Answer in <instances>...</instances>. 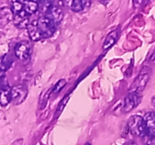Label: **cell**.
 I'll return each mask as SVG.
<instances>
[{
    "mask_svg": "<svg viewBox=\"0 0 155 145\" xmlns=\"http://www.w3.org/2000/svg\"><path fill=\"white\" fill-rule=\"evenodd\" d=\"M127 128L132 134L138 137L147 136V129L145 120L142 116L139 115L132 116L127 122Z\"/></svg>",
    "mask_w": 155,
    "mask_h": 145,
    "instance_id": "1",
    "label": "cell"
},
{
    "mask_svg": "<svg viewBox=\"0 0 155 145\" xmlns=\"http://www.w3.org/2000/svg\"><path fill=\"white\" fill-rule=\"evenodd\" d=\"M37 21V25L39 27L42 37L49 38L53 36L56 30V24L51 18L46 15L39 18Z\"/></svg>",
    "mask_w": 155,
    "mask_h": 145,
    "instance_id": "2",
    "label": "cell"
},
{
    "mask_svg": "<svg viewBox=\"0 0 155 145\" xmlns=\"http://www.w3.org/2000/svg\"><path fill=\"white\" fill-rule=\"evenodd\" d=\"M151 69L148 66H144L141 69L140 72L138 75L137 78L136 79L135 82L133 84V90L132 92H137L140 93L144 90L146 86L147 83L148 82L151 77Z\"/></svg>",
    "mask_w": 155,
    "mask_h": 145,
    "instance_id": "3",
    "label": "cell"
},
{
    "mask_svg": "<svg viewBox=\"0 0 155 145\" xmlns=\"http://www.w3.org/2000/svg\"><path fill=\"white\" fill-rule=\"evenodd\" d=\"M28 94L27 88L24 85H17L13 86L11 89V95L12 100L11 102L15 105H18L25 101Z\"/></svg>",
    "mask_w": 155,
    "mask_h": 145,
    "instance_id": "4",
    "label": "cell"
},
{
    "mask_svg": "<svg viewBox=\"0 0 155 145\" xmlns=\"http://www.w3.org/2000/svg\"><path fill=\"white\" fill-rule=\"evenodd\" d=\"M32 45L28 41L18 42L15 48V54L19 60H27L31 56Z\"/></svg>",
    "mask_w": 155,
    "mask_h": 145,
    "instance_id": "5",
    "label": "cell"
},
{
    "mask_svg": "<svg viewBox=\"0 0 155 145\" xmlns=\"http://www.w3.org/2000/svg\"><path fill=\"white\" fill-rule=\"evenodd\" d=\"M142 96L139 92H131L126 96L124 99V113H130L135 107H137L141 102Z\"/></svg>",
    "mask_w": 155,
    "mask_h": 145,
    "instance_id": "6",
    "label": "cell"
},
{
    "mask_svg": "<svg viewBox=\"0 0 155 145\" xmlns=\"http://www.w3.org/2000/svg\"><path fill=\"white\" fill-rule=\"evenodd\" d=\"M30 16L25 11H22L18 14H15L13 16V23L15 27L19 29H27L30 22Z\"/></svg>",
    "mask_w": 155,
    "mask_h": 145,
    "instance_id": "7",
    "label": "cell"
},
{
    "mask_svg": "<svg viewBox=\"0 0 155 145\" xmlns=\"http://www.w3.org/2000/svg\"><path fill=\"white\" fill-rule=\"evenodd\" d=\"M46 16L51 18L56 25L60 24L64 18L62 9L58 5H50L46 10Z\"/></svg>",
    "mask_w": 155,
    "mask_h": 145,
    "instance_id": "8",
    "label": "cell"
},
{
    "mask_svg": "<svg viewBox=\"0 0 155 145\" xmlns=\"http://www.w3.org/2000/svg\"><path fill=\"white\" fill-rule=\"evenodd\" d=\"M147 129V136L152 137L155 134V113L148 112L144 116Z\"/></svg>",
    "mask_w": 155,
    "mask_h": 145,
    "instance_id": "9",
    "label": "cell"
},
{
    "mask_svg": "<svg viewBox=\"0 0 155 145\" xmlns=\"http://www.w3.org/2000/svg\"><path fill=\"white\" fill-rule=\"evenodd\" d=\"M11 89L7 82L2 83L0 85V105L6 106L11 102L12 95H11Z\"/></svg>",
    "mask_w": 155,
    "mask_h": 145,
    "instance_id": "10",
    "label": "cell"
},
{
    "mask_svg": "<svg viewBox=\"0 0 155 145\" xmlns=\"http://www.w3.org/2000/svg\"><path fill=\"white\" fill-rule=\"evenodd\" d=\"M27 29L29 36L31 39V40L36 42V41H39L42 39H43L40 33V30H39V27H38L37 21H33V22L30 23Z\"/></svg>",
    "mask_w": 155,
    "mask_h": 145,
    "instance_id": "11",
    "label": "cell"
},
{
    "mask_svg": "<svg viewBox=\"0 0 155 145\" xmlns=\"http://www.w3.org/2000/svg\"><path fill=\"white\" fill-rule=\"evenodd\" d=\"M14 14L10 8H0V27L7 25L12 20H13Z\"/></svg>",
    "mask_w": 155,
    "mask_h": 145,
    "instance_id": "12",
    "label": "cell"
},
{
    "mask_svg": "<svg viewBox=\"0 0 155 145\" xmlns=\"http://www.w3.org/2000/svg\"><path fill=\"white\" fill-rule=\"evenodd\" d=\"M118 33H119L118 30H115L110 32V33L107 35L105 40H104V44H103L102 45V48L104 51L108 50L109 48H110L114 45L115 42L117 40Z\"/></svg>",
    "mask_w": 155,
    "mask_h": 145,
    "instance_id": "13",
    "label": "cell"
},
{
    "mask_svg": "<svg viewBox=\"0 0 155 145\" xmlns=\"http://www.w3.org/2000/svg\"><path fill=\"white\" fill-rule=\"evenodd\" d=\"M91 5V0H74L71 9L74 12H81Z\"/></svg>",
    "mask_w": 155,
    "mask_h": 145,
    "instance_id": "14",
    "label": "cell"
},
{
    "mask_svg": "<svg viewBox=\"0 0 155 145\" xmlns=\"http://www.w3.org/2000/svg\"><path fill=\"white\" fill-rule=\"evenodd\" d=\"M13 63V59L9 54H5L0 56V71L5 72L9 69Z\"/></svg>",
    "mask_w": 155,
    "mask_h": 145,
    "instance_id": "15",
    "label": "cell"
},
{
    "mask_svg": "<svg viewBox=\"0 0 155 145\" xmlns=\"http://www.w3.org/2000/svg\"><path fill=\"white\" fill-rule=\"evenodd\" d=\"M23 2H24V11L30 15L36 13L39 10V5L36 0H29V1H24Z\"/></svg>",
    "mask_w": 155,
    "mask_h": 145,
    "instance_id": "16",
    "label": "cell"
},
{
    "mask_svg": "<svg viewBox=\"0 0 155 145\" xmlns=\"http://www.w3.org/2000/svg\"><path fill=\"white\" fill-rule=\"evenodd\" d=\"M8 5L14 14L20 13L24 10V2L21 0H8Z\"/></svg>",
    "mask_w": 155,
    "mask_h": 145,
    "instance_id": "17",
    "label": "cell"
},
{
    "mask_svg": "<svg viewBox=\"0 0 155 145\" xmlns=\"http://www.w3.org/2000/svg\"><path fill=\"white\" fill-rule=\"evenodd\" d=\"M66 84H67V81L65 79H64L59 80V81H58L57 83L54 85L51 92H52L53 94L59 93V92H60L64 88V86L66 85Z\"/></svg>",
    "mask_w": 155,
    "mask_h": 145,
    "instance_id": "18",
    "label": "cell"
},
{
    "mask_svg": "<svg viewBox=\"0 0 155 145\" xmlns=\"http://www.w3.org/2000/svg\"><path fill=\"white\" fill-rule=\"evenodd\" d=\"M37 1V2L39 3V7H45V6H47V5H50L48 3H49V1L50 0H36Z\"/></svg>",
    "mask_w": 155,
    "mask_h": 145,
    "instance_id": "19",
    "label": "cell"
},
{
    "mask_svg": "<svg viewBox=\"0 0 155 145\" xmlns=\"http://www.w3.org/2000/svg\"><path fill=\"white\" fill-rule=\"evenodd\" d=\"M62 3L64 6H66L67 8H71V5H72V3L74 0H61Z\"/></svg>",
    "mask_w": 155,
    "mask_h": 145,
    "instance_id": "20",
    "label": "cell"
},
{
    "mask_svg": "<svg viewBox=\"0 0 155 145\" xmlns=\"http://www.w3.org/2000/svg\"><path fill=\"white\" fill-rule=\"evenodd\" d=\"M5 82H6L5 73V72H3V71H0V85Z\"/></svg>",
    "mask_w": 155,
    "mask_h": 145,
    "instance_id": "21",
    "label": "cell"
},
{
    "mask_svg": "<svg viewBox=\"0 0 155 145\" xmlns=\"http://www.w3.org/2000/svg\"><path fill=\"white\" fill-rule=\"evenodd\" d=\"M143 0H133V4L135 8H139L142 3Z\"/></svg>",
    "mask_w": 155,
    "mask_h": 145,
    "instance_id": "22",
    "label": "cell"
},
{
    "mask_svg": "<svg viewBox=\"0 0 155 145\" xmlns=\"http://www.w3.org/2000/svg\"><path fill=\"white\" fill-rule=\"evenodd\" d=\"M151 103H152L153 106L155 107V95H154L152 98V99H151Z\"/></svg>",
    "mask_w": 155,
    "mask_h": 145,
    "instance_id": "23",
    "label": "cell"
},
{
    "mask_svg": "<svg viewBox=\"0 0 155 145\" xmlns=\"http://www.w3.org/2000/svg\"><path fill=\"white\" fill-rule=\"evenodd\" d=\"M23 2H24V1H29V0H22Z\"/></svg>",
    "mask_w": 155,
    "mask_h": 145,
    "instance_id": "24",
    "label": "cell"
},
{
    "mask_svg": "<svg viewBox=\"0 0 155 145\" xmlns=\"http://www.w3.org/2000/svg\"><path fill=\"white\" fill-rule=\"evenodd\" d=\"M101 1H109V0H101Z\"/></svg>",
    "mask_w": 155,
    "mask_h": 145,
    "instance_id": "25",
    "label": "cell"
}]
</instances>
